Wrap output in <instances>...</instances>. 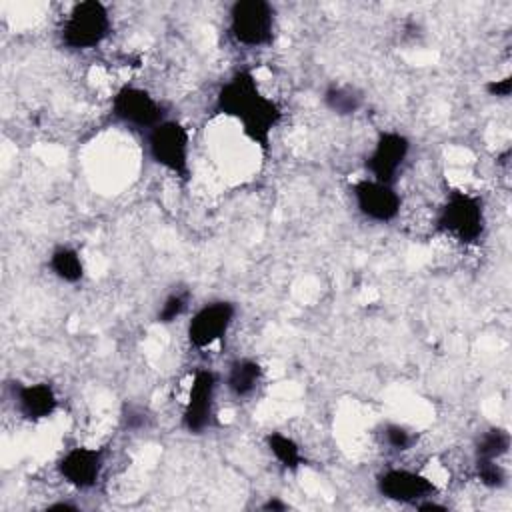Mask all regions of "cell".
Segmentation results:
<instances>
[{"instance_id":"obj_3","label":"cell","mask_w":512,"mask_h":512,"mask_svg":"<svg viewBox=\"0 0 512 512\" xmlns=\"http://www.w3.org/2000/svg\"><path fill=\"white\" fill-rule=\"evenodd\" d=\"M112 30V18L106 4L98 0H84L70 8L60 38L62 44L70 50H92L100 46Z\"/></svg>"},{"instance_id":"obj_5","label":"cell","mask_w":512,"mask_h":512,"mask_svg":"<svg viewBox=\"0 0 512 512\" xmlns=\"http://www.w3.org/2000/svg\"><path fill=\"white\" fill-rule=\"evenodd\" d=\"M276 26L274 6L266 0H238L228 12L230 36L246 48L272 44Z\"/></svg>"},{"instance_id":"obj_2","label":"cell","mask_w":512,"mask_h":512,"mask_svg":"<svg viewBox=\"0 0 512 512\" xmlns=\"http://www.w3.org/2000/svg\"><path fill=\"white\" fill-rule=\"evenodd\" d=\"M486 228L484 200L476 194L452 190L436 216V230L452 236L460 244H476Z\"/></svg>"},{"instance_id":"obj_21","label":"cell","mask_w":512,"mask_h":512,"mask_svg":"<svg viewBox=\"0 0 512 512\" xmlns=\"http://www.w3.org/2000/svg\"><path fill=\"white\" fill-rule=\"evenodd\" d=\"M382 438L396 452H404L412 448V444L416 442V436L412 434V430H408L402 424H386L382 430Z\"/></svg>"},{"instance_id":"obj_16","label":"cell","mask_w":512,"mask_h":512,"mask_svg":"<svg viewBox=\"0 0 512 512\" xmlns=\"http://www.w3.org/2000/svg\"><path fill=\"white\" fill-rule=\"evenodd\" d=\"M264 444L282 468L298 470L304 464L300 444L292 436H288L284 432H268L264 438Z\"/></svg>"},{"instance_id":"obj_6","label":"cell","mask_w":512,"mask_h":512,"mask_svg":"<svg viewBox=\"0 0 512 512\" xmlns=\"http://www.w3.org/2000/svg\"><path fill=\"white\" fill-rule=\"evenodd\" d=\"M112 116L124 126L144 132L166 120L164 106L148 90L134 84H124L114 92Z\"/></svg>"},{"instance_id":"obj_10","label":"cell","mask_w":512,"mask_h":512,"mask_svg":"<svg viewBox=\"0 0 512 512\" xmlns=\"http://www.w3.org/2000/svg\"><path fill=\"white\" fill-rule=\"evenodd\" d=\"M356 210L370 222L388 224L402 208V198L392 184L378 182L374 178H362L350 186Z\"/></svg>"},{"instance_id":"obj_7","label":"cell","mask_w":512,"mask_h":512,"mask_svg":"<svg viewBox=\"0 0 512 512\" xmlns=\"http://www.w3.org/2000/svg\"><path fill=\"white\" fill-rule=\"evenodd\" d=\"M218 376L210 368H198L192 376L188 400L182 412V428L188 434H202L214 424Z\"/></svg>"},{"instance_id":"obj_14","label":"cell","mask_w":512,"mask_h":512,"mask_svg":"<svg viewBox=\"0 0 512 512\" xmlns=\"http://www.w3.org/2000/svg\"><path fill=\"white\" fill-rule=\"evenodd\" d=\"M262 376H264V370L258 360L236 358L228 366L224 384H226V390L230 392V396H234L236 400H246L258 390Z\"/></svg>"},{"instance_id":"obj_1","label":"cell","mask_w":512,"mask_h":512,"mask_svg":"<svg viewBox=\"0 0 512 512\" xmlns=\"http://www.w3.org/2000/svg\"><path fill=\"white\" fill-rule=\"evenodd\" d=\"M214 110L240 122L242 132L250 142L264 152L270 146V136L282 120L280 106L260 92L250 70L234 72L216 92Z\"/></svg>"},{"instance_id":"obj_24","label":"cell","mask_w":512,"mask_h":512,"mask_svg":"<svg viewBox=\"0 0 512 512\" xmlns=\"http://www.w3.org/2000/svg\"><path fill=\"white\" fill-rule=\"evenodd\" d=\"M414 508H416V510H422V512H432V510H438V512H446V510H448L444 504H440V502H436V500H432V498L420 500L418 504H414Z\"/></svg>"},{"instance_id":"obj_13","label":"cell","mask_w":512,"mask_h":512,"mask_svg":"<svg viewBox=\"0 0 512 512\" xmlns=\"http://www.w3.org/2000/svg\"><path fill=\"white\" fill-rule=\"evenodd\" d=\"M14 406L24 420L40 422L50 418L58 410V396L48 382L16 384Z\"/></svg>"},{"instance_id":"obj_19","label":"cell","mask_w":512,"mask_h":512,"mask_svg":"<svg viewBox=\"0 0 512 512\" xmlns=\"http://www.w3.org/2000/svg\"><path fill=\"white\" fill-rule=\"evenodd\" d=\"M190 304V290L182 288V290H174L170 292L164 302L160 304L158 312H156V322L160 324H172L176 318H180L186 308Z\"/></svg>"},{"instance_id":"obj_20","label":"cell","mask_w":512,"mask_h":512,"mask_svg":"<svg viewBox=\"0 0 512 512\" xmlns=\"http://www.w3.org/2000/svg\"><path fill=\"white\" fill-rule=\"evenodd\" d=\"M476 466V474L478 480L486 486V488H502L508 480V474L504 470L502 464H498V460H474Z\"/></svg>"},{"instance_id":"obj_26","label":"cell","mask_w":512,"mask_h":512,"mask_svg":"<svg viewBox=\"0 0 512 512\" xmlns=\"http://www.w3.org/2000/svg\"><path fill=\"white\" fill-rule=\"evenodd\" d=\"M46 510H78V506L72 502H54V504H48Z\"/></svg>"},{"instance_id":"obj_17","label":"cell","mask_w":512,"mask_h":512,"mask_svg":"<svg viewBox=\"0 0 512 512\" xmlns=\"http://www.w3.org/2000/svg\"><path fill=\"white\" fill-rule=\"evenodd\" d=\"M322 102L336 116H352L362 106V94L346 84H330L322 94Z\"/></svg>"},{"instance_id":"obj_11","label":"cell","mask_w":512,"mask_h":512,"mask_svg":"<svg viewBox=\"0 0 512 512\" xmlns=\"http://www.w3.org/2000/svg\"><path fill=\"white\" fill-rule=\"evenodd\" d=\"M376 490L386 500L414 506L420 500L432 498L438 492V486L432 478L416 470L386 468L376 476Z\"/></svg>"},{"instance_id":"obj_18","label":"cell","mask_w":512,"mask_h":512,"mask_svg":"<svg viewBox=\"0 0 512 512\" xmlns=\"http://www.w3.org/2000/svg\"><path fill=\"white\" fill-rule=\"evenodd\" d=\"M510 450V432L500 426L484 430L474 444V460H500Z\"/></svg>"},{"instance_id":"obj_12","label":"cell","mask_w":512,"mask_h":512,"mask_svg":"<svg viewBox=\"0 0 512 512\" xmlns=\"http://www.w3.org/2000/svg\"><path fill=\"white\" fill-rule=\"evenodd\" d=\"M104 470V452L90 446H74L66 450L56 462L58 476L76 490L96 486Z\"/></svg>"},{"instance_id":"obj_15","label":"cell","mask_w":512,"mask_h":512,"mask_svg":"<svg viewBox=\"0 0 512 512\" xmlns=\"http://www.w3.org/2000/svg\"><path fill=\"white\" fill-rule=\"evenodd\" d=\"M48 268L60 282H66V284H76L84 278V262L80 258V252L66 244L56 246L50 252Z\"/></svg>"},{"instance_id":"obj_9","label":"cell","mask_w":512,"mask_h":512,"mask_svg":"<svg viewBox=\"0 0 512 512\" xmlns=\"http://www.w3.org/2000/svg\"><path fill=\"white\" fill-rule=\"evenodd\" d=\"M410 154V140L396 130H382L370 154L366 156V170L370 178L392 184L396 182L402 166L406 164V158Z\"/></svg>"},{"instance_id":"obj_22","label":"cell","mask_w":512,"mask_h":512,"mask_svg":"<svg viewBox=\"0 0 512 512\" xmlns=\"http://www.w3.org/2000/svg\"><path fill=\"white\" fill-rule=\"evenodd\" d=\"M122 422L128 430H142L150 424V414L146 408H142L138 404H124Z\"/></svg>"},{"instance_id":"obj_8","label":"cell","mask_w":512,"mask_h":512,"mask_svg":"<svg viewBox=\"0 0 512 512\" xmlns=\"http://www.w3.org/2000/svg\"><path fill=\"white\" fill-rule=\"evenodd\" d=\"M236 318V306L228 300H212L200 306L188 320L186 336L192 348L204 350L226 338Z\"/></svg>"},{"instance_id":"obj_23","label":"cell","mask_w":512,"mask_h":512,"mask_svg":"<svg viewBox=\"0 0 512 512\" xmlns=\"http://www.w3.org/2000/svg\"><path fill=\"white\" fill-rule=\"evenodd\" d=\"M486 92L490 96H498V98H508L510 92H512V76H504L500 80H490L486 84Z\"/></svg>"},{"instance_id":"obj_4","label":"cell","mask_w":512,"mask_h":512,"mask_svg":"<svg viewBox=\"0 0 512 512\" xmlns=\"http://www.w3.org/2000/svg\"><path fill=\"white\" fill-rule=\"evenodd\" d=\"M146 150L156 166L182 180L190 178V132L178 120H164L146 132Z\"/></svg>"},{"instance_id":"obj_25","label":"cell","mask_w":512,"mask_h":512,"mask_svg":"<svg viewBox=\"0 0 512 512\" xmlns=\"http://www.w3.org/2000/svg\"><path fill=\"white\" fill-rule=\"evenodd\" d=\"M288 508H290V506H288L286 502H282L280 498H276V496H274V498L270 496V498L262 504V510H266V512H284V510H288Z\"/></svg>"}]
</instances>
